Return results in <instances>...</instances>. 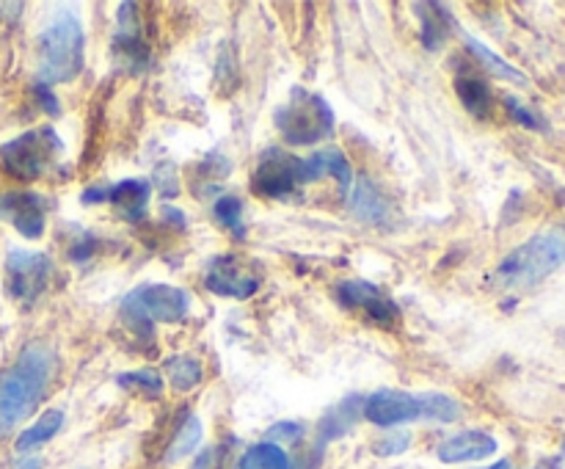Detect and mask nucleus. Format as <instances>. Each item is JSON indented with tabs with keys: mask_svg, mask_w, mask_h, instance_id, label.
Returning a JSON list of instances; mask_svg holds the SVG:
<instances>
[{
	"mask_svg": "<svg viewBox=\"0 0 565 469\" xmlns=\"http://www.w3.org/2000/svg\"><path fill=\"white\" fill-rule=\"evenodd\" d=\"M563 452H565V441H563Z\"/></svg>",
	"mask_w": 565,
	"mask_h": 469,
	"instance_id": "nucleus-38",
	"label": "nucleus"
},
{
	"mask_svg": "<svg viewBox=\"0 0 565 469\" xmlns=\"http://www.w3.org/2000/svg\"><path fill=\"white\" fill-rule=\"evenodd\" d=\"M483 469H513V463H511V461H508V458H502V461L491 463V467H483Z\"/></svg>",
	"mask_w": 565,
	"mask_h": 469,
	"instance_id": "nucleus-36",
	"label": "nucleus"
},
{
	"mask_svg": "<svg viewBox=\"0 0 565 469\" xmlns=\"http://www.w3.org/2000/svg\"><path fill=\"white\" fill-rule=\"evenodd\" d=\"M241 469H292V461L281 445L259 441V445H252L243 452Z\"/></svg>",
	"mask_w": 565,
	"mask_h": 469,
	"instance_id": "nucleus-21",
	"label": "nucleus"
},
{
	"mask_svg": "<svg viewBox=\"0 0 565 469\" xmlns=\"http://www.w3.org/2000/svg\"><path fill=\"white\" fill-rule=\"evenodd\" d=\"M351 207H353V213L359 215V218L373 221V224H375V221L386 218L384 196L375 191V185L370 180H359L356 182V188H353V193H351Z\"/></svg>",
	"mask_w": 565,
	"mask_h": 469,
	"instance_id": "nucleus-23",
	"label": "nucleus"
},
{
	"mask_svg": "<svg viewBox=\"0 0 565 469\" xmlns=\"http://www.w3.org/2000/svg\"><path fill=\"white\" fill-rule=\"evenodd\" d=\"M359 403H362V397L351 395L348 401H342L340 406H334L331 412H326L323 423H320V445H323V441L337 439V436H342L353 423H356V414L362 412V408H359Z\"/></svg>",
	"mask_w": 565,
	"mask_h": 469,
	"instance_id": "nucleus-20",
	"label": "nucleus"
},
{
	"mask_svg": "<svg viewBox=\"0 0 565 469\" xmlns=\"http://www.w3.org/2000/svg\"><path fill=\"white\" fill-rule=\"evenodd\" d=\"M323 177H334V180L340 182L342 191L351 188V180H353L351 163H348V158L340 152V149L326 147L320 149V152H315L312 158L303 160V185L315 180H323Z\"/></svg>",
	"mask_w": 565,
	"mask_h": 469,
	"instance_id": "nucleus-15",
	"label": "nucleus"
},
{
	"mask_svg": "<svg viewBox=\"0 0 565 469\" xmlns=\"http://www.w3.org/2000/svg\"><path fill=\"white\" fill-rule=\"evenodd\" d=\"M33 92H36L39 103H42V108L47 110L50 116H58V114H61L58 99H55V94L50 92V86H44V83H36V88H33Z\"/></svg>",
	"mask_w": 565,
	"mask_h": 469,
	"instance_id": "nucleus-31",
	"label": "nucleus"
},
{
	"mask_svg": "<svg viewBox=\"0 0 565 469\" xmlns=\"http://www.w3.org/2000/svg\"><path fill=\"white\" fill-rule=\"evenodd\" d=\"M86 36L75 14L64 11L55 17L36 39V75L39 83H70L83 72Z\"/></svg>",
	"mask_w": 565,
	"mask_h": 469,
	"instance_id": "nucleus-3",
	"label": "nucleus"
},
{
	"mask_svg": "<svg viewBox=\"0 0 565 469\" xmlns=\"http://www.w3.org/2000/svg\"><path fill=\"white\" fill-rule=\"evenodd\" d=\"M303 185V160L281 152V149H268L259 158L257 171H254V188L270 199H290V193Z\"/></svg>",
	"mask_w": 565,
	"mask_h": 469,
	"instance_id": "nucleus-9",
	"label": "nucleus"
},
{
	"mask_svg": "<svg viewBox=\"0 0 565 469\" xmlns=\"http://www.w3.org/2000/svg\"><path fill=\"white\" fill-rule=\"evenodd\" d=\"M58 356L44 342H31L11 367L0 373V436L14 430L47 392Z\"/></svg>",
	"mask_w": 565,
	"mask_h": 469,
	"instance_id": "nucleus-1",
	"label": "nucleus"
},
{
	"mask_svg": "<svg viewBox=\"0 0 565 469\" xmlns=\"http://www.w3.org/2000/svg\"><path fill=\"white\" fill-rule=\"evenodd\" d=\"M61 152H64V141L55 136L53 127H39V130H28L14 141L3 143L0 163L17 180H36L55 163Z\"/></svg>",
	"mask_w": 565,
	"mask_h": 469,
	"instance_id": "nucleus-7",
	"label": "nucleus"
},
{
	"mask_svg": "<svg viewBox=\"0 0 565 469\" xmlns=\"http://www.w3.org/2000/svg\"><path fill=\"white\" fill-rule=\"evenodd\" d=\"M191 309V298L185 290L171 285H141L121 301V315L132 329L143 334L152 323H177Z\"/></svg>",
	"mask_w": 565,
	"mask_h": 469,
	"instance_id": "nucleus-6",
	"label": "nucleus"
},
{
	"mask_svg": "<svg viewBox=\"0 0 565 469\" xmlns=\"http://www.w3.org/2000/svg\"><path fill=\"white\" fill-rule=\"evenodd\" d=\"M276 125L287 143H318L334 132V110L320 94L292 88L290 99L276 110Z\"/></svg>",
	"mask_w": 565,
	"mask_h": 469,
	"instance_id": "nucleus-5",
	"label": "nucleus"
},
{
	"mask_svg": "<svg viewBox=\"0 0 565 469\" xmlns=\"http://www.w3.org/2000/svg\"><path fill=\"white\" fill-rule=\"evenodd\" d=\"M163 213H166V218H169V221H177V226H185V218H182V215H180V210H169V207H166Z\"/></svg>",
	"mask_w": 565,
	"mask_h": 469,
	"instance_id": "nucleus-35",
	"label": "nucleus"
},
{
	"mask_svg": "<svg viewBox=\"0 0 565 469\" xmlns=\"http://www.w3.org/2000/svg\"><path fill=\"white\" fill-rule=\"evenodd\" d=\"M563 467V461L561 458H544V461H539L535 463L533 469H561Z\"/></svg>",
	"mask_w": 565,
	"mask_h": 469,
	"instance_id": "nucleus-34",
	"label": "nucleus"
},
{
	"mask_svg": "<svg viewBox=\"0 0 565 469\" xmlns=\"http://www.w3.org/2000/svg\"><path fill=\"white\" fill-rule=\"evenodd\" d=\"M94 246H97V241H94L92 235H83V241L77 243V246H72L70 257H72V259H77V263H81V259H88V257H92Z\"/></svg>",
	"mask_w": 565,
	"mask_h": 469,
	"instance_id": "nucleus-32",
	"label": "nucleus"
},
{
	"mask_svg": "<svg viewBox=\"0 0 565 469\" xmlns=\"http://www.w3.org/2000/svg\"><path fill=\"white\" fill-rule=\"evenodd\" d=\"M467 47L472 50L475 58H478L480 64H483L486 70H489L494 77H502V81L519 83V86H527V75H524L522 70H516V66H513V64H508L505 58H500V55H497L494 50H489V47H486V44H480L475 36H467Z\"/></svg>",
	"mask_w": 565,
	"mask_h": 469,
	"instance_id": "nucleus-22",
	"label": "nucleus"
},
{
	"mask_svg": "<svg viewBox=\"0 0 565 469\" xmlns=\"http://www.w3.org/2000/svg\"><path fill=\"white\" fill-rule=\"evenodd\" d=\"M0 218H9L20 235L39 237L44 232L42 196L31 191L6 193V196H0Z\"/></svg>",
	"mask_w": 565,
	"mask_h": 469,
	"instance_id": "nucleus-12",
	"label": "nucleus"
},
{
	"mask_svg": "<svg viewBox=\"0 0 565 469\" xmlns=\"http://www.w3.org/2000/svg\"><path fill=\"white\" fill-rule=\"evenodd\" d=\"M497 439L486 430H463V434L450 436L439 445L436 456L445 463H463V461H483V458L494 456Z\"/></svg>",
	"mask_w": 565,
	"mask_h": 469,
	"instance_id": "nucleus-14",
	"label": "nucleus"
},
{
	"mask_svg": "<svg viewBox=\"0 0 565 469\" xmlns=\"http://www.w3.org/2000/svg\"><path fill=\"white\" fill-rule=\"evenodd\" d=\"M50 274H53V265L44 254L36 252H11L6 259V287H9V296L14 301L33 303L47 287Z\"/></svg>",
	"mask_w": 565,
	"mask_h": 469,
	"instance_id": "nucleus-8",
	"label": "nucleus"
},
{
	"mask_svg": "<svg viewBox=\"0 0 565 469\" xmlns=\"http://www.w3.org/2000/svg\"><path fill=\"white\" fill-rule=\"evenodd\" d=\"M199 441H202V423H199V417H193L191 414V417H185V423L177 428V434H174V439H171L169 450H166L163 461L177 463L180 458L191 456V452L199 447Z\"/></svg>",
	"mask_w": 565,
	"mask_h": 469,
	"instance_id": "nucleus-24",
	"label": "nucleus"
},
{
	"mask_svg": "<svg viewBox=\"0 0 565 469\" xmlns=\"http://www.w3.org/2000/svg\"><path fill=\"white\" fill-rule=\"evenodd\" d=\"M364 417L381 428H392L401 423H414V419H439V423H456L461 417V403L452 401L441 392H414L403 390H379L370 395L362 406Z\"/></svg>",
	"mask_w": 565,
	"mask_h": 469,
	"instance_id": "nucleus-4",
	"label": "nucleus"
},
{
	"mask_svg": "<svg viewBox=\"0 0 565 469\" xmlns=\"http://www.w3.org/2000/svg\"><path fill=\"white\" fill-rule=\"evenodd\" d=\"M119 386H130V390H143V392H152V395H158L160 390H163V379H160L154 370L143 367V370H136V373H121L119 379Z\"/></svg>",
	"mask_w": 565,
	"mask_h": 469,
	"instance_id": "nucleus-27",
	"label": "nucleus"
},
{
	"mask_svg": "<svg viewBox=\"0 0 565 469\" xmlns=\"http://www.w3.org/2000/svg\"><path fill=\"white\" fill-rule=\"evenodd\" d=\"M61 425H64V412H61V408H50V412H44L42 417L31 425V428H25L20 436H17L14 450L17 452L36 450V447H42L44 441H50L55 434H58Z\"/></svg>",
	"mask_w": 565,
	"mask_h": 469,
	"instance_id": "nucleus-17",
	"label": "nucleus"
},
{
	"mask_svg": "<svg viewBox=\"0 0 565 469\" xmlns=\"http://www.w3.org/2000/svg\"><path fill=\"white\" fill-rule=\"evenodd\" d=\"M213 215L221 226H226V230L232 232V235H246V226H243V204L237 196H221L218 202H215Z\"/></svg>",
	"mask_w": 565,
	"mask_h": 469,
	"instance_id": "nucleus-26",
	"label": "nucleus"
},
{
	"mask_svg": "<svg viewBox=\"0 0 565 469\" xmlns=\"http://www.w3.org/2000/svg\"><path fill=\"white\" fill-rule=\"evenodd\" d=\"M215 461V450H202L196 458H193L191 469H213Z\"/></svg>",
	"mask_w": 565,
	"mask_h": 469,
	"instance_id": "nucleus-33",
	"label": "nucleus"
},
{
	"mask_svg": "<svg viewBox=\"0 0 565 469\" xmlns=\"http://www.w3.org/2000/svg\"><path fill=\"white\" fill-rule=\"evenodd\" d=\"M303 434V428L298 423H279L274 428H268V441L279 445V441H296Z\"/></svg>",
	"mask_w": 565,
	"mask_h": 469,
	"instance_id": "nucleus-29",
	"label": "nucleus"
},
{
	"mask_svg": "<svg viewBox=\"0 0 565 469\" xmlns=\"http://www.w3.org/2000/svg\"><path fill=\"white\" fill-rule=\"evenodd\" d=\"M408 447H412V434H406V430H392V434L381 436L379 441H375V456H401V452H406Z\"/></svg>",
	"mask_w": 565,
	"mask_h": 469,
	"instance_id": "nucleus-28",
	"label": "nucleus"
},
{
	"mask_svg": "<svg viewBox=\"0 0 565 469\" xmlns=\"http://www.w3.org/2000/svg\"><path fill=\"white\" fill-rule=\"evenodd\" d=\"M166 373H169V381L174 390L188 392V390H193L199 381H202L204 370H202V362H199V359L171 356L169 362H166Z\"/></svg>",
	"mask_w": 565,
	"mask_h": 469,
	"instance_id": "nucleus-25",
	"label": "nucleus"
},
{
	"mask_svg": "<svg viewBox=\"0 0 565 469\" xmlns=\"http://www.w3.org/2000/svg\"><path fill=\"white\" fill-rule=\"evenodd\" d=\"M565 263V224H555L550 230L539 232L513 248L494 270V285L505 290H522L544 281L546 276L555 274Z\"/></svg>",
	"mask_w": 565,
	"mask_h": 469,
	"instance_id": "nucleus-2",
	"label": "nucleus"
},
{
	"mask_svg": "<svg viewBox=\"0 0 565 469\" xmlns=\"http://www.w3.org/2000/svg\"><path fill=\"white\" fill-rule=\"evenodd\" d=\"M20 469H42V463H39V461H36V458H31V461L20 463Z\"/></svg>",
	"mask_w": 565,
	"mask_h": 469,
	"instance_id": "nucleus-37",
	"label": "nucleus"
},
{
	"mask_svg": "<svg viewBox=\"0 0 565 469\" xmlns=\"http://www.w3.org/2000/svg\"><path fill=\"white\" fill-rule=\"evenodd\" d=\"M456 94L463 103V108L475 116V119H489L491 114V88L489 83L480 81V77H458L456 81Z\"/></svg>",
	"mask_w": 565,
	"mask_h": 469,
	"instance_id": "nucleus-19",
	"label": "nucleus"
},
{
	"mask_svg": "<svg viewBox=\"0 0 565 469\" xmlns=\"http://www.w3.org/2000/svg\"><path fill=\"white\" fill-rule=\"evenodd\" d=\"M204 287L215 296L226 298H248L259 290V279L254 274H246L237 257L232 254H218L210 259L207 274H204Z\"/></svg>",
	"mask_w": 565,
	"mask_h": 469,
	"instance_id": "nucleus-11",
	"label": "nucleus"
},
{
	"mask_svg": "<svg viewBox=\"0 0 565 469\" xmlns=\"http://www.w3.org/2000/svg\"><path fill=\"white\" fill-rule=\"evenodd\" d=\"M505 108L511 110V116H513V119H516L522 127H530V130H535V127H539V119H535V114H530V110L524 108V105L519 103V99L505 97Z\"/></svg>",
	"mask_w": 565,
	"mask_h": 469,
	"instance_id": "nucleus-30",
	"label": "nucleus"
},
{
	"mask_svg": "<svg viewBox=\"0 0 565 469\" xmlns=\"http://www.w3.org/2000/svg\"><path fill=\"white\" fill-rule=\"evenodd\" d=\"M337 298H340L345 307L364 309V312H367L375 323L390 326L392 320L397 318L395 301H390V298H386L379 287L370 285V281H362V279L342 281V285L337 287Z\"/></svg>",
	"mask_w": 565,
	"mask_h": 469,
	"instance_id": "nucleus-13",
	"label": "nucleus"
},
{
	"mask_svg": "<svg viewBox=\"0 0 565 469\" xmlns=\"http://www.w3.org/2000/svg\"><path fill=\"white\" fill-rule=\"evenodd\" d=\"M419 22H423V42L428 50H439L441 42L447 39V28H450V14L445 6L439 3H417L414 6Z\"/></svg>",
	"mask_w": 565,
	"mask_h": 469,
	"instance_id": "nucleus-18",
	"label": "nucleus"
},
{
	"mask_svg": "<svg viewBox=\"0 0 565 469\" xmlns=\"http://www.w3.org/2000/svg\"><path fill=\"white\" fill-rule=\"evenodd\" d=\"M149 193H152L149 182L125 180V182H119V185L108 188V202L119 210L121 218L141 221L143 213H147V207H149Z\"/></svg>",
	"mask_w": 565,
	"mask_h": 469,
	"instance_id": "nucleus-16",
	"label": "nucleus"
},
{
	"mask_svg": "<svg viewBox=\"0 0 565 469\" xmlns=\"http://www.w3.org/2000/svg\"><path fill=\"white\" fill-rule=\"evenodd\" d=\"M119 31L114 39V55L130 75H141L149 64H152V53L149 44L143 42L141 31H138V6L121 3L119 6Z\"/></svg>",
	"mask_w": 565,
	"mask_h": 469,
	"instance_id": "nucleus-10",
	"label": "nucleus"
}]
</instances>
